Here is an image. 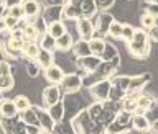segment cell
Wrapping results in <instances>:
<instances>
[{
    "label": "cell",
    "instance_id": "obj_14",
    "mask_svg": "<svg viewBox=\"0 0 158 134\" xmlns=\"http://www.w3.org/2000/svg\"><path fill=\"white\" fill-rule=\"evenodd\" d=\"M79 17H82L79 5H74V3H69V2H66L63 5L61 20H77Z\"/></svg>",
    "mask_w": 158,
    "mask_h": 134
},
{
    "label": "cell",
    "instance_id": "obj_21",
    "mask_svg": "<svg viewBox=\"0 0 158 134\" xmlns=\"http://www.w3.org/2000/svg\"><path fill=\"white\" fill-rule=\"evenodd\" d=\"M48 113H49V116L53 118L54 123L63 121V120H64V115H66V111H64V103L59 100V101L54 103V105L48 106Z\"/></svg>",
    "mask_w": 158,
    "mask_h": 134
},
{
    "label": "cell",
    "instance_id": "obj_10",
    "mask_svg": "<svg viewBox=\"0 0 158 134\" xmlns=\"http://www.w3.org/2000/svg\"><path fill=\"white\" fill-rule=\"evenodd\" d=\"M114 18L109 12H102L101 15L97 17L96 23H94V28H96V33H99L101 36H104V34H107V29L109 26H110V23L114 21Z\"/></svg>",
    "mask_w": 158,
    "mask_h": 134
},
{
    "label": "cell",
    "instance_id": "obj_2",
    "mask_svg": "<svg viewBox=\"0 0 158 134\" xmlns=\"http://www.w3.org/2000/svg\"><path fill=\"white\" fill-rule=\"evenodd\" d=\"M82 87V77L79 75V74H64L63 80L59 82V88H61V92H64L66 95H71V93H76L81 90Z\"/></svg>",
    "mask_w": 158,
    "mask_h": 134
},
{
    "label": "cell",
    "instance_id": "obj_52",
    "mask_svg": "<svg viewBox=\"0 0 158 134\" xmlns=\"http://www.w3.org/2000/svg\"><path fill=\"white\" fill-rule=\"evenodd\" d=\"M69 3H74V5H81V2L82 0H68Z\"/></svg>",
    "mask_w": 158,
    "mask_h": 134
},
{
    "label": "cell",
    "instance_id": "obj_23",
    "mask_svg": "<svg viewBox=\"0 0 158 134\" xmlns=\"http://www.w3.org/2000/svg\"><path fill=\"white\" fill-rule=\"evenodd\" d=\"M46 33L49 34V36H53L54 39L59 38L61 34H64V33H66V26H64L63 20H58V21H51V23H48V26H46Z\"/></svg>",
    "mask_w": 158,
    "mask_h": 134
},
{
    "label": "cell",
    "instance_id": "obj_27",
    "mask_svg": "<svg viewBox=\"0 0 158 134\" xmlns=\"http://www.w3.org/2000/svg\"><path fill=\"white\" fill-rule=\"evenodd\" d=\"M22 31H23L25 41H38L40 39V33H38L36 26H35V23H27L22 28Z\"/></svg>",
    "mask_w": 158,
    "mask_h": 134
},
{
    "label": "cell",
    "instance_id": "obj_8",
    "mask_svg": "<svg viewBox=\"0 0 158 134\" xmlns=\"http://www.w3.org/2000/svg\"><path fill=\"white\" fill-rule=\"evenodd\" d=\"M152 80L150 74H138V75H130V83H128V93H138L142 88L147 87V83Z\"/></svg>",
    "mask_w": 158,
    "mask_h": 134
},
{
    "label": "cell",
    "instance_id": "obj_44",
    "mask_svg": "<svg viewBox=\"0 0 158 134\" xmlns=\"http://www.w3.org/2000/svg\"><path fill=\"white\" fill-rule=\"evenodd\" d=\"M7 74H12V66H10L7 61H2V59H0V77L7 75Z\"/></svg>",
    "mask_w": 158,
    "mask_h": 134
},
{
    "label": "cell",
    "instance_id": "obj_40",
    "mask_svg": "<svg viewBox=\"0 0 158 134\" xmlns=\"http://www.w3.org/2000/svg\"><path fill=\"white\" fill-rule=\"evenodd\" d=\"M94 2H96V7H97V10L107 12L109 8H112V7H114L115 0H94Z\"/></svg>",
    "mask_w": 158,
    "mask_h": 134
},
{
    "label": "cell",
    "instance_id": "obj_42",
    "mask_svg": "<svg viewBox=\"0 0 158 134\" xmlns=\"http://www.w3.org/2000/svg\"><path fill=\"white\" fill-rule=\"evenodd\" d=\"M147 34H148V38H150V41L158 43V25L155 23L150 29H147Z\"/></svg>",
    "mask_w": 158,
    "mask_h": 134
},
{
    "label": "cell",
    "instance_id": "obj_6",
    "mask_svg": "<svg viewBox=\"0 0 158 134\" xmlns=\"http://www.w3.org/2000/svg\"><path fill=\"white\" fill-rule=\"evenodd\" d=\"M102 59L94 56V54H89V56H84V57H76V66L79 67V71L86 72V74H91L96 71V67L101 64Z\"/></svg>",
    "mask_w": 158,
    "mask_h": 134
},
{
    "label": "cell",
    "instance_id": "obj_39",
    "mask_svg": "<svg viewBox=\"0 0 158 134\" xmlns=\"http://www.w3.org/2000/svg\"><path fill=\"white\" fill-rule=\"evenodd\" d=\"M133 31H135V28H133L132 25H128V23H123V28H122V36H120V39H123V41L127 43L128 39L132 38Z\"/></svg>",
    "mask_w": 158,
    "mask_h": 134
},
{
    "label": "cell",
    "instance_id": "obj_22",
    "mask_svg": "<svg viewBox=\"0 0 158 134\" xmlns=\"http://www.w3.org/2000/svg\"><path fill=\"white\" fill-rule=\"evenodd\" d=\"M73 52L76 57H84V56H89L91 54V48H89V41H86V39H81L79 38L76 43L73 44Z\"/></svg>",
    "mask_w": 158,
    "mask_h": 134
},
{
    "label": "cell",
    "instance_id": "obj_5",
    "mask_svg": "<svg viewBox=\"0 0 158 134\" xmlns=\"http://www.w3.org/2000/svg\"><path fill=\"white\" fill-rule=\"evenodd\" d=\"M76 31L79 34V38L86 39V41H89L92 36H96L94 23L91 21V18H87V17H79L76 20Z\"/></svg>",
    "mask_w": 158,
    "mask_h": 134
},
{
    "label": "cell",
    "instance_id": "obj_33",
    "mask_svg": "<svg viewBox=\"0 0 158 134\" xmlns=\"http://www.w3.org/2000/svg\"><path fill=\"white\" fill-rule=\"evenodd\" d=\"M102 111H104V101H97V100H96V101H94L91 106L87 108V113H89V116H91L94 121H96L97 118L101 116V113H102Z\"/></svg>",
    "mask_w": 158,
    "mask_h": 134
},
{
    "label": "cell",
    "instance_id": "obj_29",
    "mask_svg": "<svg viewBox=\"0 0 158 134\" xmlns=\"http://www.w3.org/2000/svg\"><path fill=\"white\" fill-rule=\"evenodd\" d=\"M15 87V77L12 74H7V75L0 77V92H10Z\"/></svg>",
    "mask_w": 158,
    "mask_h": 134
},
{
    "label": "cell",
    "instance_id": "obj_3",
    "mask_svg": "<svg viewBox=\"0 0 158 134\" xmlns=\"http://www.w3.org/2000/svg\"><path fill=\"white\" fill-rule=\"evenodd\" d=\"M20 7L23 12V20H28V23H35L41 13V3L38 0H20Z\"/></svg>",
    "mask_w": 158,
    "mask_h": 134
},
{
    "label": "cell",
    "instance_id": "obj_32",
    "mask_svg": "<svg viewBox=\"0 0 158 134\" xmlns=\"http://www.w3.org/2000/svg\"><path fill=\"white\" fill-rule=\"evenodd\" d=\"M112 85H115L118 88H122L123 92L128 93V83H130V75H117L112 78Z\"/></svg>",
    "mask_w": 158,
    "mask_h": 134
},
{
    "label": "cell",
    "instance_id": "obj_51",
    "mask_svg": "<svg viewBox=\"0 0 158 134\" xmlns=\"http://www.w3.org/2000/svg\"><path fill=\"white\" fill-rule=\"evenodd\" d=\"M40 134H53V131L46 129V128H40Z\"/></svg>",
    "mask_w": 158,
    "mask_h": 134
},
{
    "label": "cell",
    "instance_id": "obj_55",
    "mask_svg": "<svg viewBox=\"0 0 158 134\" xmlns=\"http://www.w3.org/2000/svg\"><path fill=\"white\" fill-rule=\"evenodd\" d=\"M156 108H158V103H156Z\"/></svg>",
    "mask_w": 158,
    "mask_h": 134
},
{
    "label": "cell",
    "instance_id": "obj_53",
    "mask_svg": "<svg viewBox=\"0 0 158 134\" xmlns=\"http://www.w3.org/2000/svg\"><path fill=\"white\" fill-rule=\"evenodd\" d=\"M147 2H150V3H155V5H158V0H147Z\"/></svg>",
    "mask_w": 158,
    "mask_h": 134
},
{
    "label": "cell",
    "instance_id": "obj_1",
    "mask_svg": "<svg viewBox=\"0 0 158 134\" xmlns=\"http://www.w3.org/2000/svg\"><path fill=\"white\" fill-rule=\"evenodd\" d=\"M128 54L133 59H145L150 54V38L143 28H135L132 38L127 41Z\"/></svg>",
    "mask_w": 158,
    "mask_h": 134
},
{
    "label": "cell",
    "instance_id": "obj_17",
    "mask_svg": "<svg viewBox=\"0 0 158 134\" xmlns=\"http://www.w3.org/2000/svg\"><path fill=\"white\" fill-rule=\"evenodd\" d=\"M18 115L13 100H0V118H15Z\"/></svg>",
    "mask_w": 158,
    "mask_h": 134
},
{
    "label": "cell",
    "instance_id": "obj_56",
    "mask_svg": "<svg viewBox=\"0 0 158 134\" xmlns=\"http://www.w3.org/2000/svg\"><path fill=\"white\" fill-rule=\"evenodd\" d=\"M53 134H56V132H53Z\"/></svg>",
    "mask_w": 158,
    "mask_h": 134
},
{
    "label": "cell",
    "instance_id": "obj_19",
    "mask_svg": "<svg viewBox=\"0 0 158 134\" xmlns=\"http://www.w3.org/2000/svg\"><path fill=\"white\" fill-rule=\"evenodd\" d=\"M35 61L38 62V66L41 67V69H46L49 67L51 64H54V56H53V51H48V49H43V48H40V52H38V56Z\"/></svg>",
    "mask_w": 158,
    "mask_h": 134
},
{
    "label": "cell",
    "instance_id": "obj_31",
    "mask_svg": "<svg viewBox=\"0 0 158 134\" xmlns=\"http://www.w3.org/2000/svg\"><path fill=\"white\" fill-rule=\"evenodd\" d=\"M122 28H123V23L117 21V20H114V21L110 23V26H109V29H107V34H109L110 38H114V39H120V36H122Z\"/></svg>",
    "mask_w": 158,
    "mask_h": 134
},
{
    "label": "cell",
    "instance_id": "obj_4",
    "mask_svg": "<svg viewBox=\"0 0 158 134\" xmlns=\"http://www.w3.org/2000/svg\"><path fill=\"white\" fill-rule=\"evenodd\" d=\"M110 88H112L110 78H104V80H99L96 83H92V85L89 87V93H91L97 101H106V100H109Z\"/></svg>",
    "mask_w": 158,
    "mask_h": 134
},
{
    "label": "cell",
    "instance_id": "obj_54",
    "mask_svg": "<svg viewBox=\"0 0 158 134\" xmlns=\"http://www.w3.org/2000/svg\"><path fill=\"white\" fill-rule=\"evenodd\" d=\"M127 2H133V0H127Z\"/></svg>",
    "mask_w": 158,
    "mask_h": 134
},
{
    "label": "cell",
    "instance_id": "obj_26",
    "mask_svg": "<svg viewBox=\"0 0 158 134\" xmlns=\"http://www.w3.org/2000/svg\"><path fill=\"white\" fill-rule=\"evenodd\" d=\"M79 8H81L82 17H87V18H91L97 13V7H96V2H94V0H82L81 5H79Z\"/></svg>",
    "mask_w": 158,
    "mask_h": 134
},
{
    "label": "cell",
    "instance_id": "obj_43",
    "mask_svg": "<svg viewBox=\"0 0 158 134\" xmlns=\"http://www.w3.org/2000/svg\"><path fill=\"white\" fill-rule=\"evenodd\" d=\"M145 12H147V13H150L152 17H155V18L158 20V5L147 2V5H145Z\"/></svg>",
    "mask_w": 158,
    "mask_h": 134
},
{
    "label": "cell",
    "instance_id": "obj_13",
    "mask_svg": "<svg viewBox=\"0 0 158 134\" xmlns=\"http://www.w3.org/2000/svg\"><path fill=\"white\" fill-rule=\"evenodd\" d=\"M132 128L138 132H150L152 123L147 118V115H132Z\"/></svg>",
    "mask_w": 158,
    "mask_h": 134
},
{
    "label": "cell",
    "instance_id": "obj_28",
    "mask_svg": "<svg viewBox=\"0 0 158 134\" xmlns=\"http://www.w3.org/2000/svg\"><path fill=\"white\" fill-rule=\"evenodd\" d=\"M130 128H132L130 124H120V123H117L115 120H114L110 124H107L106 134H125Z\"/></svg>",
    "mask_w": 158,
    "mask_h": 134
},
{
    "label": "cell",
    "instance_id": "obj_38",
    "mask_svg": "<svg viewBox=\"0 0 158 134\" xmlns=\"http://www.w3.org/2000/svg\"><path fill=\"white\" fill-rule=\"evenodd\" d=\"M5 23H7V29H10V31H12V29H15V28H18V25H20V21H22V20H18V18H15V17H12V15H5Z\"/></svg>",
    "mask_w": 158,
    "mask_h": 134
},
{
    "label": "cell",
    "instance_id": "obj_12",
    "mask_svg": "<svg viewBox=\"0 0 158 134\" xmlns=\"http://www.w3.org/2000/svg\"><path fill=\"white\" fill-rule=\"evenodd\" d=\"M23 44H25L23 38L10 34L8 39H7V43H5V49H7V52L10 54V56H17V54H20V51H22Z\"/></svg>",
    "mask_w": 158,
    "mask_h": 134
},
{
    "label": "cell",
    "instance_id": "obj_34",
    "mask_svg": "<svg viewBox=\"0 0 158 134\" xmlns=\"http://www.w3.org/2000/svg\"><path fill=\"white\" fill-rule=\"evenodd\" d=\"M13 103H15V106H17V111H18V113H22V111L27 110V108L31 106V103H30V98L25 97V95L15 97V98H13Z\"/></svg>",
    "mask_w": 158,
    "mask_h": 134
},
{
    "label": "cell",
    "instance_id": "obj_36",
    "mask_svg": "<svg viewBox=\"0 0 158 134\" xmlns=\"http://www.w3.org/2000/svg\"><path fill=\"white\" fill-rule=\"evenodd\" d=\"M155 23H156V18H155V17H152V15H150V13H147V12L140 17V25H142V28L145 29V31H147V29H150Z\"/></svg>",
    "mask_w": 158,
    "mask_h": 134
},
{
    "label": "cell",
    "instance_id": "obj_20",
    "mask_svg": "<svg viewBox=\"0 0 158 134\" xmlns=\"http://www.w3.org/2000/svg\"><path fill=\"white\" fill-rule=\"evenodd\" d=\"M61 10H63V5H54V7H46L43 12V20L46 23H51V21H58L61 20Z\"/></svg>",
    "mask_w": 158,
    "mask_h": 134
},
{
    "label": "cell",
    "instance_id": "obj_45",
    "mask_svg": "<svg viewBox=\"0 0 158 134\" xmlns=\"http://www.w3.org/2000/svg\"><path fill=\"white\" fill-rule=\"evenodd\" d=\"M68 0H40V3L44 7H54V5H64Z\"/></svg>",
    "mask_w": 158,
    "mask_h": 134
},
{
    "label": "cell",
    "instance_id": "obj_7",
    "mask_svg": "<svg viewBox=\"0 0 158 134\" xmlns=\"http://www.w3.org/2000/svg\"><path fill=\"white\" fill-rule=\"evenodd\" d=\"M155 106V98L148 93H137V108L133 115H145L150 108Z\"/></svg>",
    "mask_w": 158,
    "mask_h": 134
},
{
    "label": "cell",
    "instance_id": "obj_46",
    "mask_svg": "<svg viewBox=\"0 0 158 134\" xmlns=\"http://www.w3.org/2000/svg\"><path fill=\"white\" fill-rule=\"evenodd\" d=\"M40 128L38 124H25V131L27 134H40Z\"/></svg>",
    "mask_w": 158,
    "mask_h": 134
},
{
    "label": "cell",
    "instance_id": "obj_16",
    "mask_svg": "<svg viewBox=\"0 0 158 134\" xmlns=\"http://www.w3.org/2000/svg\"><path fill=\"white\" fill-rule=\"evenodd\" d=\"M73 44H74V39H73V36H71V34H69L68 31L64 33V34H61L59 38L54 39V49H58V51H63V52L71 51Z\"/></svg>",
    "mask_w": 158,
    "mask_h": 134
},
{
    "label": "cell",
    "instance_id": "obj_30",
    "mask_svg": "<svg viewBox=\"0 0 158 134\" xmlns=\"http://www.w3.org/2000/svg\"><path fill=\"white\" fill-rule=\"evenodd\" d=\"M115 56H118V51H117V48L114 46L112 43H107L106 41V46H104V51L101 54V59L102 61H110V59H114Z\"/></svg>",
    "mask_w": 158,
    "mask_h": 134
},
{
    "label": "cell",
    "instance_id": "obj_50",
    "mask_svg": "<svg viewBox=\"0 0 158 134\" xmlns=\"http://www.w3.org/2000/svg\"><path fill=\"white\" fill-rule=\"evenodd\" d=\"M5 15H7V7L0 2V17H5Z\"/></svg>",
    "mask_w": 158,
    "mask_h": 134
},
{
    "label": "cell",
    "instance_id": "obj_18",
    "mask_svg": "<svg viewBox=\"0 0 158 134\" xmlns=\"http://www.w3.org/2000/svg\"><path fill=\"white\" fill-rule=\"evenodd\" d=\"M35 111H36V116H38V123H40V126L53 131V128H54V121H53V118L49 116L48 110H43V108H40V106H35Z\"/></svg>",
    "mask_w": 158,
    "mask_h": 134
},
{
    "label": "cell",
    "instance_id": "obj_49",
    "mask_svg": "<svg viewBox=\"0 0 158 134\" xmlns=\"http://www.w3.org/2000/svg\"><path fill=\"white\" fill-rule=\"evenodd\" d=\"M5 31H8V29H7V23H5L3 17H0V33H5Z\"/></svg>",
    "mask_w": 158,
    "mask_h": 134
},
{
    "label": "cell",
    "instance_id": "obj_15",
    "mask_svg": "<svg viewBox=\"0 0 158 134\" xmlns=\"http://www.w3.org/2000/svg\"><path fill=\"white\" fill-rule=\"evenodd\" d=\"M40 52V44L36 41H25L22 51H20V54H22L23 57H27L28 61H35Z\"/></svg>",
    "mask_w": 158,
    "mask_h": 134
},
{
    "label": "cell",
    "instance_id": "obj_9",
    "mask_svg": "<svg viewBox=\"0 0 158 134\" xmlns=\"http://www.w3.org/2000/svg\"><path fill=\"white\" fill-rule=\"evenodd\" d=\"M43 101L46 106H51L54 105L56 101L61 100V88H59V85H54V83H51L49 87H46L43 90Z\"/></svg>",
    "mask_w": 158,
    "mask_h": 134
},
{
    "label": "cell",
    "instance_id": "obj_11",
    "mask_svg": "<svg viewBox=\"0 0 158 134\" xmlns=\"http://www.w3.org/2000/svg\"><path fill=\"white\" fill-rule=\"evenodd\" d=\"M43 72H44V78L49 83H54V85H59V82L64 77V71L59 66H56V64H51L49 67L43 69Z\"/></svg>",
    "mask_w": 158,
    "mask_h": 134
},
{
    "label": "cell",
    "instance_id": "obj_48",
    "mask_svg": "<svg viewBox=\"0 0 158 134\" xmlns=\"http://www.w3.org/2000/svg\"><path fill=\"white\" fill-rule=\"evenodd\" d=\"M150 132H152V134H158V120L152 121V126H150Z\"/></svg>",
    "mask_w": 158,
    "mask_h": 134
},
{
    "label": "cell",
    "instance_id": "obj_24",
    "mask_svg": "<svg viewBox=\"0 0 158 134\" xmlns=\"http://www.w3.org/2000/svg\"><path fill=\"white\" fill-rule=\"evenodd\" d=\"M104 46H106V39L102 36H92L89 39V48H91V54L101 57V54L104 51Z\"/></svg>",
    "mask_w": 158,
    "mask_h": 134
},
{
    "label": "cell",
    "instance_id": "obj_35",
    "mask_svg": "<svg viewBox=\"0 0 158 134\" xmlns=\"http://www.w3.org/2000/svg\"><path fill=\"white\" fill-rule=\"evenodd\" d=\"M40 48L43 49H48V51H54V38L49 36L48 33H44L41 38H40Z\"/></svg>",
    "mask_w": 158,
    "mask_h": 134
},
{
    "label": "cell",
    "instance_id": "obj_25",
    "mask_svg": "<svg viewBox=\"0 0 158 134\" xmlns=\"http://www.w3.org/2000/svg\"><path fill=\"white\" fill-rule=\"evenodd\" d=\"M20 120H22L25 124H38V126H40L36 111H35V106H30V108H27L25 111L20 113Z\"/></svg>",
    "mask_w": 158,
    "mask_h": 134
},
{
    "label": "cell",
    "instance_id": "obj_41",
    "mask_svg": "<svg viewBox=\"0 0 158 134\" xmlns=\"http://www.w3.org/2000/svg\"><path fill=\"white\" fill-rule=\"evenodd\" d=\"M7 13L12 15V17H15V18H18V20H23V12H22V7H20V3L13 5V7H10V8L7 10Z\"/></svg>",
    "mask_w": 158,
    "mask_h": 134
},
{
    "label": "cell",
    "instance_id": "obj_47",
    "mask_svg": "<svg viewBox=\"0 0 158 134\" xmlns=\"http://www.w3.org/2000/svg\"><path fill=\"white\" fill-rule=\"evenodd\" d=\"M5 7H7V10L10 8V7H13V5H17V3H20V0H3L2 2Z\"/></svg>",
    "mask_w": 158,
    "mask_h": 134
},
{
    "label": "cell",
    "instance_id": "obj_37",
    "mask_svg": "<svg viewBox=\"0 0 158 134\" xmlns=\"http://www.w3.org/2000/svg\"><path fill=\"white\" fill-rule=\"evenodd\" d=\"M25 69H27L28 77L35 78V77H38V75H40V69H41V67L38 66V62H36V61H28V62H27V67H25Z\"/></svg>",
    "mask_w": 158,
    "mask_h": 134
}]
</instances>
